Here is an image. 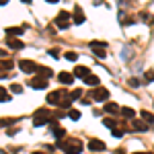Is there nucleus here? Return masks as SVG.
Instances as JSON below:
<instances>
[{
    "label": "nucleus",
    "mask_w": 154,
    "mask_h": 154,
    "mask_svg": "<svg viewBox=\"0 0 154 154\" xmlns=\"http://www.w3.org/2000/svg\"><path fill=\"white\" fill-rule=\"evenodd\" d=\"M93 51H95V56H99V58H105V56H107V51H105V49H101V48H95Z\"/></svg>",
    "instance_id": "28"
},
{
    "label": "nucleus",
    "mask_w": 154,
    "mask_h": 154,
    "mask_svg": "<svg viewBox=\"0 0 154 154\" xmlns=\"http://www.w3.org/2000/svg\"><path fill=\"white\" fill-rule=\"evenodd\" d=\"M68 97H70L72 101H76V99H80V97H82V91H80V88H76V91H72Z\"/></svg>",
    "instance_id": "22"
},
{
    "label": "nucleus",
    "mask_w": 154,
    "mask_h": 154,
    "mask_svg": "<svg viewBox=\"0 0 154 154\" xmlns=\"http://www.w3.org/2000/svg\"><path fill=\"white\" fill-rule=\"evenodd\" d=\"M6 33H8V35H21L23 29H21V27H11V29H6Z\"/></svg>",
    "instance_id": "20"
},
{
    "label": "nucleus",
    "mask_w": 154,
    "mask_h": 154,
    "mask_svg": "<svg viewBox=\"0 0 154 154\" xmlns=\"http://www.w3.org/2000/svg\"><path fill=\"white\" fill-rule=\"evenodd\" d=\"M84 82L88 84V86H99V82H101V80H99L97 76H93V74H91V76H86V78H84Z\"/></svg>",
    "instance_id": "16"
},
{
    "label": "nucleus",
    "mask_w": 154,
    "mask_h": 154,
    "mask_svg": "<svg viewBox=\"0 0 154 154\" xmlns=\"http://www.w3.org/2000/svg\"><path fill=\"white\" fill-rule=\"evenodd\" d=\"M37 72H39L43 78H45V76H51V70H49V68H43V66H39V68H37Z\"/></svg>",
    "instance_id": "24"
},
{
    "label": "nucleus",
    "mask_w": 154,
    "mask_h": 154,
    "mask_svg": "<svg viewBox=\"0 0 154 154\" xmlns=\"http://www.w3.org/2000/svg\"><path fill=\"white\" fill-rule=\"evenodd\" d=\"M134 154H144V152H134Z\"/></svg>",
    "instance_id": "36"
},
{
    "label": "nucleus",
    "mask_w": 154,
    "mask_h": 154,
    "mask_svg": "<svg viewBox=\"0 0 154 154\" xmlns=\"http://www.w3.org/2000/svg\"><path fill=\"white\" fill-rule=\"evenodd\" d=\"M48 2H51V4H56V2H58V0H48Z\"/></svg>",
    "instance_id": "33"
},
{
    "label": "nucleus",
    "mask_w": 154,
    "mask_h": 154,
    "mask_svg": "<svg viewBox=\"0 0 154 154\" xmlns=\"http://www.w3.org/2000/svg\"><path fill=\"white\" fill-rule=\"evenodd\" d=\"M56 25H58L60 29H68L70 27V12H60L58 17H56Z\"/></svg>",
    "instance_id": "3"
},
{
    "label": "nucleus",
    "mask_w": 154,
    "mask_h": 154,
    "mask_svg": "<svg viewBox=\"0 0 154 154\" xmlns=\"http://www.w3.org/2000/svg\"><path fill=\"white\" fill-rule=\"evenodd\" d=\"M68 115H70V119H74V121H76V119H80V111H76V109H70V113H68Z\"/></svg>",
    "instance_id": "27"
},
{
    "label": "nucleus",
    "mask_w": 154,
    "mask_h": 154,
    "mask_svg": "<svg viewBox=\"0 0 154 154\" xmlns=\"http://www.w3.org/2000/svg\"><path fill=\"white\" fill-rule=\"evenodd\" d=\"M142 121H146V123H154V115L148 113V111H142Z\"/></svg>",
    "instance_id": "18"
},
{
    "label": "nucleus",
    "mask_w": 154,
    "mask_h": 154,
    "mask_svg": "<svg viewBox=\"0 0 154 154\" xmlns=\"http://www.w3.org/2000/svg\"><path fill=\"white\" fill-rule=\"evenodd\" d=\"M105 111L109 113V115H115V113H119V107L115 105V103H107V105H105Z\"/></svg>",
    "instance_id": "15"
},
{
    "label": "nucleus",
    "mask_w": 154,
    "mask_h": 154,
    "mask_svg": "<svg viewBox=\"0 0 154 154\" xmlns=\"http://www.w3.org/2000/svg\"><path fill=\"white\" fill-rule=\"evenodd\" d=\"M74 76H76V78H86V76H91V70H88V68H86V66H76V68H74Z\"/></svg>",
    "instance_id": "9"
},
{
    "label": "nucleus",
    "mask_w": 154,
    "mask_h": 154,
    "mask_svg": "<svg viewBox=\"0 0 154 154\" xmlns=\"http://www.w3.org/2000/svg\"><path fill=\"white\" fill-rule=\"evenodd\" d=\"M33 154H43V152H33Z\"/></svg>",
    "instance_id": "35"
},
{
    "label": "nucleus",
    "mask_w": 154,
    "mask_h": 154,
    "mask_svg": "<svg viewBox=\"0 0 154 154\" xmlns=\"http://www.w3.org/2000/svg\"><path fill=\"white\" fill-rule=\"evenodd\" d=\"M58 80L62 84H72V82H74V74H70V72H60Z\"/></svg>",
    "instance_id": "10"
},
{
    "label": "nucleus",
    "mask_w": 154,
    "mask_h": 154,
    "mask_svg": "<svg viewBox=\"0 0 154 154\" xmlns=\"http://www.w3.org/2000/svg\"><path fill=\"white\" fill-rule=\"evenodd\" d=\"M21 91H23V86H21V84H12V86H11V93H14V95H19Z\"/></svg>",
    "instance_id": "29"
},
{
    "label": "nucleus",
    "mask_w": 154,
    "mask_h": 154,
    "mask_svg": "<svg viewBox=\"0 0 154 154\" xmlns=\"http://www.w3.org/2000/svg\"><path fill=\"white\" fill-rule=\"evenodd\" d=\"M0 70H12V62L2 60V62H0Z\"/></svg>",
    "instance_id": "21"
},
{
    "label": "nucleus",
    "mask_w": 154,
    "mask_h": 154,
    "mask_svg": "<svg viewBox=\"0 0 154 154\" xmlns=\"http://www.w3.org/2000/svg\"><path fill=\"white\" fill-rule=\"evenodd\" d=\"M8 48L11 49H23V41H19V39H8Z\"/></svg>",
    "instance_id": "14"
},
{
    "label": "nucleus",
    "mask_w": 154,
    "mask_h": 154,
    "mask_svg": "<svg viewBox=\"0 0 154 154\" xmlns=\"http://www.w3.org/2000/svg\"><path fill=\"white\" fill-rule=\"evenodd\" d=\"M19 66H21V70H23V72H37V68H39V64L33 62V60H21Z\"/></svg>",
    "instance_id": "5"
},
{
    "label": "nucleus",
    "mask_w": 154,
    "mask_h": 154,
    "mask_svg": "<svg viewBox=\"0 0 154 154\" xmlns=\"http://www.w3.org/2000/svg\"><path fill=\"white\" fill-rule=\"evenodd\" d=\"M91 48H93V49H95V48L105 49V48H107V43H105V41H93V43H91Z\"/></svg>",
    "instance_id": "26"
},
{
    "label": "nucleus",
    "mask_w": 154,
    "mask_h": 154,
    "mask_svg": "<svg viewBox=\"0 0 154 154\" xmlns=\"http://www.w3.org/2000/svg\"><path fill=\"white\" fill-rule=\"evenodd\" d=\"M130 86H134V88L140 86V80H138V78H130Z\"/></svg>",
    "instance_id": "32"
},
{
    "label": "nucleus",
    "mask_w": 154,
    "mask_h": 154,
    "mask_svg": "<svg viewBox=\"0 0 154 154\" xmlns=\"http://www.w3.org/2000/svg\"><path fill=\"white\" fill-rule=\"evenodd\" d=\"M48 121H51V113H49V111H37L35 117H33V125H35V128H41V125L48 123Z\"/></svg>",
    "instance_id": "2"
},
{
    "label": "nucleus",
    "mask_w": 154,
    "mask_h": 154,
    "mask_svg": "<svg viewBox=\"0 0 154 154\" xmlns=\"http://www.w3.org/2000/svg\"><path fill=\"white\" fill-rule=\"evenodd\" d=\"M144 80H146V82H154V72L148 70L146 74H144Z\"/></svg>",
    "instance_id": "25"
},
{
    "label": "nucleus",
    "mask_w": 154,
    "mask_h": 154,
    "mask_svg": "<svg viewBox=\"0 0 154 154\" xmlns=\"http://www.w3.org/2000/svg\"><path fill=\"white\" fill-rule=\"evenodd\" d=\"M103 123H105V128H109V130H113V128H117V123H115V119H111V117H105V119H103Z\"/></svg>",
    "instance_id": "19"
},
{
    "label": "nucleus",
    "mask_w": 154,
    "mask_h": 154,
    "mask_svg": "<svg viewBox=\"0 0 154 154\" xmlns=\"http://www.w3.org/2000/svg\"><path fill=\"white\" fill-rule=\"evenodd\" d=\"M64 97H68L64 91H54V93H49L48 103H49V105H58V103H62V99H64Z\"/></svg>",
    "instance_id": "6"
},
{
    "label": "nucleus",
    "mask_w": 154,
    "mask_h": 154,
    "mask_svg": "<svg viewBox=\"0 0 154 154\" xmlns=\"http://www.w3.org/2000/svg\"><path fill=\"white\" fill-rule=\"evenodd\" d=\"M0 101H2V103H4V101H11V97L6 95V91H4V88H0Z\"/></svg>",
    "instance_id": "30"
},
{
    "label": "nucleus",
    "mask_w": 154,
    "mask_h": 154,
    "mask_svg": "<svg viewBox=\"0 0 154 154\" xmlns=\"http://www.w3.org/2000/svg\"><path fill=\"white\" fill-rule=\"evenodd\" d=\"M74 23L76 25H82L84 23V14H82V11L76 6V11H74Z\"/></svg>",
    "instance_id": "12"
},
{
    "label": "nucleus",
    "mask_w": 154,
    "mask_h": 154,
    "mask_svg": "<svg viewBox=\"0 0 154 154\" xmlns=\"http://www.w3.org/2000/svg\"><path fill=\"white\" fill-rule=\"evenodd\" d=\"M51 131H54V136H56V138H64V134H66L64 128H60L58 123H51Z\"/></svg>",
    "instance_id": "13"
},
{
    "label": "nucleus",
    "mask_w": 154,
    "mask_h": 154,
    "mask_svg": "<svg viewBox=\"0 0 154 154\" xmlns=\"http://www.w3.org/2000/svg\"><path fill=\"white\" fill-rule=\"evenodd\" d=\"M29 86H31V88H37V91L48 88V78H43V76H35V78L29 80Z\"/></svg>",
    "instance_id": "4"
},
{
    "label": "nucleus",
    "mask_w": 154,
    "mask_h": 154,
    "mask_svg": "<svg viewBox=\"0 0 154 154\" xmlns=\"http://www.w3.org/2000/svg\"><path fill=\"white\" fill-rule=\"evenodd\" d=\"M88 150H93V152H103V150H105V144L101 142V140H95V138H93V140L88 142Z\"/></svg>",
    "instance_id": "8"
},
{
    "label": "nucleus",
    "mask_w": 154,
    "mask_h": 154,
    "mask_svg": "<svg viewBox=\"0 0 154 154\" xmlns=\"http://www.w3.org/2000/svg\"><path fill=\"white\" fill-rule=\"evenodd\" d=\"M0 56H4V51H2V49H0Z\"/></svg>",
    "instance_id": "34"
},
{
    "label": "nucleus",
    "mask_w": 154,
    "mask_h": 154,
    "mask_svg": "<svg viewBox=\"0 0 154 154\" xmlns=\"http://www.w3.org/2000/svg\"><path fill=\"white\" fill-rule=\"evenodd\" d=\"M111 134H113L115 138H121V136H123V130H119V128H113V130H111Z\"/></svg>",
    "instance_id": "31"
},
{
    "label": "nucleus",
    "mask_w": 154,
    "mask_h": 154,
    "mask_svg": "<svg viewBox=\"0 0 154 154\" xmlns=\"http://www.w3.org/2000/svg\"><path fill=\"white\" fill-rule=\"evenodd\" d=\"M64 58L70 60V62H74V60H78V54H76V51H66V54H64Z\"/></svg>",
    "instance_id": "23"
},
{
    "label": "nucleus",
    "mask_w": 154,
    "mask_h": 154,
    "mask_svg": "<svg viewBox=\"0 0 154 154\" xmlns=\"http://www.w3.org/2000/svg\"><path fill=\"white\" fill-rule=\"evenodd\" d=\"M121 115H123V117H128V119H134L136 113H134V109H130V107H123V109H121Z\"/></svg>",
    "instance_id": "17"
},
{
    "label": "nucleus",
    "mask_w": 154,
    "mask_h": 154,
    "mask_svg": "<svg viewBox=\"0 0 154 154\" xmlns=\"http://www.w3.org/2000/svg\"><path fill=\"white\" fill-rule=\"evenodd\" d=\"M23 2H31V0H23Z\"/></svg>",
    "instance_id": "37"
},
{
    "label": "nucleus",
    "mask_w": 154,
    "mask_h": 154,
    "mask_svg": "<svg viewBox=\"0 0 154 154\" xmlns=\"http://www.w3.org/2000/svg\"><path fill=\"white\" fill-rule=\"evenodd\" d=\"M131 130L146 131V130H148V123H146V121H131Z\"/></svg>",
    "instance_id": "11"
},
{
    "label": "nucleus",
    "mask_w": 154,
    "mask_h": 154,
    "mask_svg": "<svg viewBox=\"0 0 154 154\" xmlns=\"http://www.w3.org/2000/svg\"><path fill=\"white\" fill-rule=\"evenodd\" d=\"M91 97H93L95 101H107V99H109V91L99 86V88H95V91H93V95H91Z\"/></svg>",
    "instance_id": "7"
},
{
    "label": "nucleus",
    "mask_w": 154,
    "mask_h": 154,
    "mask_svg": "<svg viewBox=\"0 0 154 154\" xmlns=\"http://www.w3.org/2000/svg\"><path fill=\"white\" fill-rule=\"evenodd\" d=\"M58 148H62L66 154H80V152H82V142H78V140H72V142H60Z\"/></svg>",
    "instance_id": "1"
},
{
    "label": "nucleus",
    "mask_w": 154,
    "mask_h": 154,
    "mask_svg": "<svg viewBox=\"0 0 154 154\" xmlns=\"http://www.w3.org/2000/svg\"><path fill=\"white\" fill-rule=\"evenodd\" d=\"M148 154H152V152H148Z\"/></svg>",
    "instance_id": "38"
}]
</instances>
